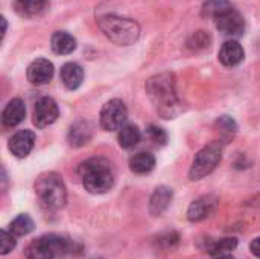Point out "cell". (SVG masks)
Masks as SVG:
<instances>
[{"instance_id":"obj_30","label":"cell","mask_w":260,"mask_h":259,"mask_svg":"<svg viewBox=\"0 0 260 259\" xmlns=\"http://www.w3.org/2000/svg\"><path fill=\"white\" fill-rule=\"evenodd\" d=\"M250 250H251V253H253L254 256H257V258L260 259V237L251 241V244H250Z\"/></svg>"},{"instance_id":"obj_9","label":"cell","mask_w":260,"mask_h":259,"mask_svg":"<svg viewBox=\"0 0 260 259\" xmlns=\"http://www.w3.org/2000/svg\"><path fill=\"white\" fill-rule=\"evenodd\" d=\"M59 114V108L56 105V102L52 98H41L37 101L35 108H34V124L38 128H44L52 125Z\"/></svg>"},{"instance_id":"obj_3","label":"cell","mask_w":260,"mask_h":259,"mask_svg":"<svg viewBox=\"0 0 260 259\" xmlns=\"http://www.w3.org/2000/svg\"><path fill=\"white\" fill-rule=\"evenodd\" d=\"M73 252L75 243L72 240L50 234L34 240L27 246L24 255L26 259H56L73 255Z\"/></svg>"},{"instance_id":"obj_6","label":"cell","mask_w":260,"mask_h":259,"mask_svg":"<svg viewBox=\"0 0 260 259\" xmlns=\"http://www.w3.org/2000/svg\"><path fill=\"white\" fill-rule=\"evenodd\" d=\"M222 157V145L219 142H212L207 147H204L193 159V163L189 171L190 180H201L210 172L215 171V168L219 165Z\"/></svg>"},{"instance_id":"obj_22","label":"cell","mask_w":260,"mask_h":259,"mask_svg":"<svg viewBox=\"0 0 260 259\" xmlns=\"http://www.w3.org/2000/svg\"><path fill=\"white\" fill-rule=\"evenodd\" d=\"M119 145L125 150L134 148L140 142V130L136 125H123L117 136Z\"/></svg>"},{"instance_id":"obj_26","label":"cell","mask_w":260,"mask_h":259,"mask_svg":"<svg viewBox=\"0 0 260 259\" xmlns=\"http://www.w3.org/2000/svg\"><path fill=\"white\" fill-rule=\"evenodd\" d=\"M17 241H15V235H12L8 231H2L0 232V249H2V255H8L9 252H12V249L15 247Z\"/></svg>"},{"instance_id":"obj_1","label":"cell","mask_w":260,"mask_h":259,"mask_svg":"<svg viewBox=\"0 0 260 259\" xmlns=\"http://www.w3.org/2000/svg\"><path fill=\"white\" fill-rule=\"evenodd\" d=\"M146 93L157 113L165 119H172L180 111V101L175 92V76L169 72L158 73L146 81Z\"/></svg>"},{"instance_id":"obj_21","label":"cell","mask_w":260,"mask_h":259,"mask_svg":"<svg viewBox=\"0 0 260 259\" xmlns=\"http://www.w3.org/2000/svg\"><path fill=\"white\" fill-rule=\"evenodd\" d=\"M155 166V157L151 153H137L129 159V168L136 174H148Z\"/></svg>"},{"instance_id":"obj_12","label":"cell","mask_w":260,"mask_h":259,"mask_svg":"<svg viewBox=\"0 0 260 259\" xmlns=\"http://www.w3.org/2000/svg\"><path fill=\"white\" fill-rule=\"evenodd\" d=\"M53 76V64L49 60L38 58L27 67V79L35 85L47 84Z\"/></svg>"},{"instance_id":"obj_4","label":"cell","mask_w":260,"mask_h":259,"mask_svg":"<svg viewBox=\"0 0 260 259\" xmlns=\"http://www.w3.org/2000/svg\"><path fill=\"white\" fill-rule=\"evenodd\" d=\"M98 24L104 35L119 46L134 44L140 37V26L131 18L117 15H104L98 20Z\"/></svg>"},{"instance_id":"obj_10","label":"cell","mask_w":260,"mask_h":259,"mask_svg":"<svg viewBox=\"0 0 260 259\" xmlns=\"http://www.w3.org/2000/svg\"><path fill=\"white\" fill-rule=\"evenodd\" d=\"M218 208V198L215 195H204L195 200L187 209V218L192 223L203 221L209 218Z\"/></svg>"},{"instance_id":"obj_7","label":"cell","mask_w":260,"mask_h":259,"mask_svg":"<svg viewBox=\"0 0 260 259\" xmlns=\"http://www.w3.org/2000/svg\"><path fill=\"white\" fill-rule=\"evenodd\" d=\"M128 118V110L120 99L108 101L101 110V127L105 131L120 130Z\"/></svg>"},{"instance_id":"obj_24","label":"cell","mask_w":260,"mask_h":259,"mask_svg":"<svg viewBox=\"0 0 260 259\" xmlns=\"http://www.w3.org/2000/svg\"><path fill=\"white\" fill-rule=\"evenodd\" d=\"M229 8H232L230 0H206L203 5V15L215 18L216 15L227 11Z\"/></svg>"},{"instance_id":"obj_5","label":"cell","mask_w":260,"mask_h":259,"mask_svg":"<svg viewBox=\"0 0 260 259\" xmlns=\"http://www.w3.org/2000/svg\"><path fill=\"white\" fill-rule=\"evenodd\" d=\"M35 194L43 208L58 211L66 206L67 191L62 179L55 172L41 174L35 182Z\"/></svg>"},{"instance_id":"obj_31","label":"cell","mask_w":260,"mask_h":259,"mask_svg":"<svg viewBox=\"0 0 260 259\" xmlns=\"http://www.w3.org/2000/svg\"><path fill=\"white\" fill-rule=\"evenodd\" d=\"M219 259H235V258H233L232 255H229V253H227V255H222V256H219Z\"/></svg>"},{"instance_id":"obj_25","label":"cell","mask_w":260,"mask_h":259,"mask_svg":"<svg viewBox=\"0 0 260 259\" xmlns=\"http://www.w3.org/2000/svg\"><path fill=\"white\" fill-rule=\"evenodd\" d=\"M210 46V35L204 31H198L195 32L189 40H187V47L193 49V50H200V49H206Z\"/></svg>"},{"instance_id":"obj_11","label":"cell","mask_w":260,"mask_h":259,"mask_svg":"<svg viewBox=\"0 0 260 259\" xmlns=\"http://www.w3.org/2000/svg\"><path fill=\"white\" fill-rule=\"evenodd\" d=\"M34 143L35 134L30 130H20L9 139V151L18 159H24L32 151Z\"/></svg>"},{"instance_id":"obj_29","label":"cell","mask_w":260,"mask_h":259,"mask_svg":"<svg viewBox=\"0 0 260 259\" xmlns=\"http://www.w3.org/2000/svg\"><path fill=\"white\" fill-rule=\"evenodd\" d=\"M178 240H180V237L175 234V232H169V234H165V235H161V237H158V244L160 246H163V247H166V249H172L175 244H178Z\"/></svg>"},{"instance_id":"obj_19","label":"cell","mask_w":260,"mask_h":259,"mask_svg":"<svg viewBox=\"0 0 260 259\" xmlns=\"http://www.w3.org/2000/svg\"><path fill=\"white\" fill-rule=\"evenodd\" d=\"M52 50L58 55H69L76 49V40L67 32H55L50 40Z\"/></svg>"},{"instance_id":"obj_16","label":"cell","mask_w":260,"mask_h":259,"mask_svg":"<svg viewBox=\"0 0 260 259\" xmlns=\"http://www.w3.org/2000/svg\"><path fill=\"white\" fill-rule=\"evenodd\" d=\"M26 116V107H24V102L18 98L15 99H11L3 113H2V122L5 127H15L18 125Z\"/></svg>"},{"instance_id":"obj_18","label":"cell","mask_w":260,"mask_h":259,"mask_svg":"<svg viewBox=\"0 0 260 259\" xmlns=\"http://www.w3.org/2000/svg\"><path fill=\"white\" fill-rule=\"evenodd\" d=\"M15 12L20 17H37L49 8V0H15Z\"/></svg>"},{"instance_id":"obj_2","label":"cell","mask_w":260,"mask_h":259,"mask_svg":"<svg viewBox=\"0 0 260 259\" xmlns=\"http://www.w3.org/2000/svg\"><path fill=\"white\" fill-rule=\"evenodd\" d=\"M78 174L90 194H105L114 185V172L108 160L94 157L79 165Z\"/></svg>"},{"instance_id":"obj_20","label":"cell","mask_w":260,"mask_h":259,"mask_svg":"<svg viewBox=\"0 0 260 259\" xmlns=\"http://www.w3.org/2000/svg\"><path fill=\"white\" fill-rule=\"evenodd\" d=\"M238 247L236 238H219V240H206L204 250L212 256H222Z\"/></svg>"},{"instance_id":"obj_13","label":"cell","mask_w":260,"mask_h":259,"mask_svg":"<svg viewBox=\"0 0 260 259\" xmlns=\"http://www.w3.org/2000/svg\"><path fill=\"white\" fill-rule=\"evenodd\" d=\"M172 198H174V192H172L171 188H168V186H158L152 192L151 200H149V212H151V215L160 217L163 212H166V209L172 203Z\"/></svg>"},{"instance_id":"obj_27","label":"cell","mask_w":260,"mask_h":259,"mask_svg":"<svg viewBox=\"0 0 260 259\" xmlns=\"http://www.w3.org/2000/svg\"><path fill=\"white\" fill-rule=\"evenodd\" d=\"M148 136H149V139H151L152 142L160 143V145H163V143L168 140V136H166L165 130H161V128H158V127H155V125H151V127L148 128Z\"/></svg>"},{"instance_id":"obj_23","label":"cell","mask_w":260,"mask_h":259,"mask_svg":"<svg viewBox=\"0 0 260 259\" xmlns=\"http://www.w3.org/2000/svg\"><path fill=\"white\" fill-rule=\"evenodd\" d=\"M32 231H34V221L26 214H20L9 224V232L15 237H24V235L30 234Z\"/></svg>"},{"instance_id":"obj_28","label":"cell","mask_w":260,"mask_h":259,"mask_svg":"<svg viewBox=\"0 0 260 259\" xmlns=\"http://www.w3.org/2000/svg\"><path fill=\"white\" fill-rule=\"evenodd\" d=\"M218 125H219V128L224 131V133H229V134H233V133H236V122L230 118V116H222V118H219L218 119Z\"/></svg>"},{"instance_id":"obj_8","label":"cell","mask_w":260,"mask_h":259,"mask_svg":"<svg viewBox=\"0 0 260 259\" xmlns=\"http://www.w3.org/2000/svg\"><path fill=\"white\" fill-rule=\"evenodd\" d=\"M215 24L224 35L229 37H241L245 32V20L239 11H236L233 6L227 11L221 12L215 17Z\"/></svg>"},{"instance_id":"obj_14","label":"cell","mask_w":260,"mask_h":259,"mask_svg":"<svg viewBox=\"0 0 260 259\" xmlns=\"http://www.w3.org/2000/svg\"><path fill=\"white\" fill-rule=\"evenodd\" d=\"M245 56V52H244V47L236 41V40H229L222 44L221 50H219V61L227 66V67H233V66H238Z\"/></svg>"},{"instance_id":"obj_17","label":"cell","mask_w":260,"mask_h":259,"mask_svg":"<svg viewBox=\"0 0 260 259\" xmlns=\"http://www.w3.org/2000/svg\"><path fill=\"white\" fill-rule=\"evenodd\" d=\"M84 79V70L76 63H66L61 67V81L69 90H76Z\"/></svg>"},{"instance_id":"obj_15","label":"cell","mask_w":260,"mask_h":259,"mask_svg":"<svg viewBox=\"0 0 260 259\" xmlns=\"http://www.w3.org/2000/svg\"><path fill=\"white\" fill-rule=\"evenodd\" d=\"M91 136H93V125L88 121L79 119L70 127L67 139L72 147H82L88 143Z\"/></svg>"}]
</instances>
